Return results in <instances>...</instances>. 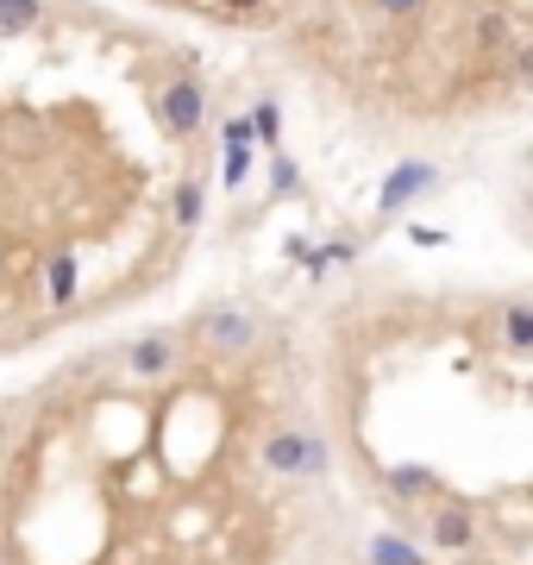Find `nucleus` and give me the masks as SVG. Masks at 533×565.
<instances>
[{
	"mask_svg": "<svg viewBox=\"0 0 533 565\" xmlns=\"http://www.w3.org/2000/svg\"><path fill=\"white\" fill-rule=\"evenodd\" d=\"M252 132H264V139H277V107H270V101H264V107L252 113Z\"/></svg>",
	"mask_w": 533,
	"mask_h": 565,
	"instance_id": "nucleus-9",
	"label": "nucleus"
},
{
	"mask_svg": "<svg viewBox=\"0 0 533 565\" xmlns=\"http://www.w3.org/2000/svg\"><path fill=\"white\" fill-rule=\"evenodd\" d=\"M202 334L214 339V346H232V352H245V346H257V321L239 309H207L202 314Z\"/></svg>",
	"mask_w": 533,
	"mask_h": 565,
	"instance_id": "nucleus-2",
	"label": "nucleus"
},
{
	"mask_svg": "<svg viewBox=\"0 0 533 565\" xmlns=\"http://www.w3.org/2000/svg\"><path fill=\"white\" fill-rule=\"evenodd\" d=\"M38 20H45L38 0H0V32H32Z\"/></svg>",
	"mask_w": 533,
	"mask_h": 565,
	"instance_id": "nucleus-6",
	"label": "nucleus"
},
{
	"mask_svg": "<svg viewBox=\"0 0 533 565\" xmlns=\"http://www.w3.org/2000/svg\"><path fill=\"white\" fill-rule=\"evenodd\" d=\"M421 182H433L427 164H402V170L389 177V189H383V207H402L408 195H421Z\"/></svg>",
	"mask_w": 533,
	"mask_h": 565,
	"instance_id": "nucleus-5",
	"label": "nucleus"
},
{
	"mask_svg": "<svg viewBox=\"0 0 533 565\" xmlns=\"http://www.w3.org/2000/svg\"><path fill=\"white\" fill-rule=\"evenodd\" d=\"M371 7H377V13H389V20H402V13H414V7H421V0H371Z\"/></svg>",
	"mask_w": 533,
	"mask_h": 565,
	"instance_id": "nucleus-10",
	"label": "nucleus"
},
{
	"mask_svg": "<svg viewBox=\"0 0 533 565\" xmlns=\"http://www.w3.org/2000/svg\"><path fill=\"white\" fill-rule=\"evenodd\" d=\"M232 7H257V0H232Z\"/></svg>",
	"mask_w": 533,
	"mask_h": 565,
	"instance_id": "nucleus-11",
	"label": "nucleus"
},
{
	"mask_svg": "<svg viewBox=\"0 0 533 565\" xmlns=\"http://www.w3.org/2000/svg\"><path fill=\"white\" fill-rule=\"evenodd\" d=\"M207 113V88L202 82H170V88H157V120L170 139H189V132L202 127Z\"/></svg>",
	"mask_w": 533,
	"mask_h": 565,
	"instance_id": "nucleus-1",
	"label": "nucleus"
},
{
	"mask_svg": "<svg viewBox=\"0 0 533 565\" xmlns=\"http://www.w3.org/2000/svg\"><path fill=\"white\" fill-rule=\"evenodd\" d=\"M170 359H177V346H170V339H138V346H132V371H138V377H157V371H170Z\"/></svg>",
	"mask_w": 533,
	"mask_h": 565,
	"instance_id": "nucleus-3",
	"label": "nucleus"
},
{
	"mask_svg": "<svg viewBox=\"0 0 533 565\" xmlns=\"http://www.w3.org/2000/svg\"><path fill=\"white\" fill-rule=\"evenodd\" d=\"M433 534H439V546H464V540H471V521H464V515H439V528H433Z\"/></svg>",
	"mask_w": 533,
	"mask_h": 565,
	"instance_id": "nucleus-8",
	"label": "nucleus"
},
{
	"mask_svg": "<svg viewBox=\"0 0 533 565\" xmlns=\"http://www.w3.org/2000/svg\"><path fill=\"white\" fill-rule=\"evenodd\" d=\"M177 220H182V227H195V220H202V182H182V189H177Z\"/></svg>",
	"mask_w": 533,
	"mask_h": 565,
	"instance_id": "nucleus-7",
	"label": "nucleus"
},
{
	"mask_svg": "<svg viewBox=\"0 0 533 565\" xmlns=\"http://www.w3.org/2000/svg\"><path fill=\"white\" fill-rule=\"evenodd\" d=\"M502 339L514 352H533V302H508L502 309Z\"/></svg>",
	"mask_w": 533,
	"mask_h": 565,
	"instance_id": "nucleus-4",
	"label": "nucleus"
}]
</instances>
